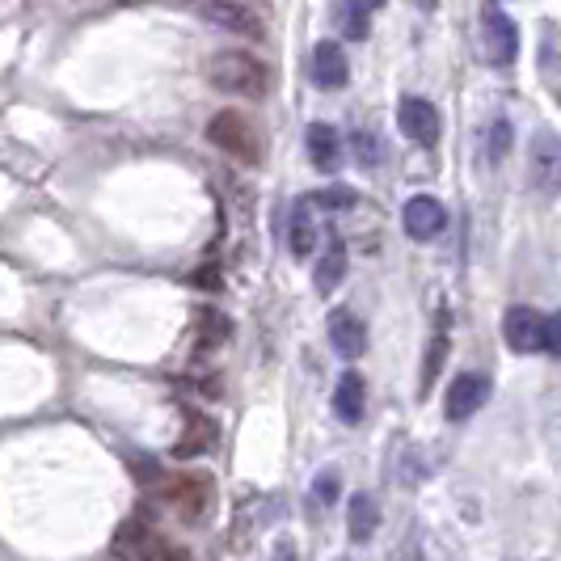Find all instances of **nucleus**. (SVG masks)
<instances>
[{"instance_id": "nucleus-1", "label": "nucleus", "mask_w": 561, "mask_h": 561, "mask_svg": "<svg viewBox=\"0 0 561 561\" xmlns=\"http://www.w3.org/2000/svg\"><path fill=\"white\" fill-rule=\"evenodd\" d=\"M207 81L232 98H262L271 89V68L250 51H220L207 64Z\"/></svg>"}, {"instance_id": "nucleus-2", "label": "nucleus", "mask_w": 561, "mask_h": 561, "mask_svg": "<svg viewBox=\"0 0 561 561\" xmlns=\"http://www.w3.org/2000/svg\"><path fill=\"white\" fill-rule=\"evenodd\" d=\"M111 561H191V558H186V549H178L173 540H165L157 528H148L144 519H127L118 528V536H114Z\"/></svg>"}, {"instance_id": "nucleus-3", "label": "nucleus", "mask_w": 561, "mask_h": 561, "mask_svg": "<svg viewBox=\"0 0 561 561\" xmlns=\"http://www.w3.org/2000/svg\"><path fill=\"white\" fill-rule=\"evenodd\" d=\"M157 494L178 511L182 524L207 519V511H211V503H216V485H211L207 473H173V478H161Z\"/></svg>"}, {"instance_id": "nucleus-4", "label": "nucleus", "mask_w": 561, "mask_h": 561, "mask_svg": "<svg viewBox=\"0 0 561 561\" xmlns=\"http://www.w3.org/2000/svg\"><path fill=\"white\" fill-rule=\"evenodd\" d=\"M207 140L216 144L220 152H228L232 161H241V165H257V161H262V140H257V131H253V123L245 114H237V111L211 114Z\"/></svg>"}, {"instance_id": "nucleus-5", "label": "nucleus", "mask_w": 561, "mask_h": 561, "mask_svg": "<svg viewBox=\"0 0 561 561\" xmlns=\"http://www.w3.org/2000/svg\"><path fill=\"white\" fill-rule=\"evenodd\" d=\"M481 26V56L490 68H506L519 56V30H515V18L506 13L503 4H481L478 13Z\"/></svg>"}, {"instance_id": "nucleus-6", "label": "nucleus", "mask_w": 561, "mask_h": 561, "mask_svg": "<svg viewBox=\"0 0 561 561\" xmlns=\"http://www.w3.org/2000/svg\"><path fill=\"white\" fill-rule=\"evenodd\" d=\"M528 178H533V186L540 195H561V140L549 127H540L533 144H528Z\"/></svg>"}, {"instance_id": "nucleus-7", "label": "nucleus", "mask_w": 561, "mask_h": 561, "mask_svg": "<svg viewBox=\"0 0 561 561\" xmlns=\"http://www.w3.org/2000/svg\"><path fill=\"white\" fill-rule=\"evenodd\" d=\"M397 127L414 144H422V148H435L439 136H444V118H439V111L426 98H401L397 102Z\"/></svg>"}, {"instance_id": "nucleus-8", "label": "nucleus", "mask_w": 561, "mask_h": 561, "mask_svg": "<svg viewBox=\"0 0 561 561\" xmlns=\"http://www.w3.org/2000/svg\"><path fill=\"white\" fill-rule=\"evenodd\" d=\"M545 330H549V317H540V312L528 309V305H515V309H506V317H503L506 346L519 351V355L545 351Z\"/></svg>"}, {"instance_id": "nucleus-9", "label": "nucleus", "mask_w": 561, "mask_h": 561, "mask_svg": "<svg viewBox=\"0 0 561 561\" xmlns=\"http://www.w3.org/2000/svg\"><path fill=\"white\" fill-rule=\"evenodd\" d=\"M485 397H490V380H485L481 371H460V376L451 380L448 397H444V414H448L451 422L473 419L481 405H485Z\"/></svg>"}, {"instance_id": "nucleus-10", "label": "nucleus", "mask_w": 561, "mask_h": 561, "mask_svg": "<svg viewBox=\"0 0 561 561\" xmlns=\"http://www.w3.org/2000/svg\"><path fill=\"white\" fill-rule=\"evenodd\" d=\"M401 220H405V232H410L414 241H435V237L448 228V211H444V203L435 195H414L405 203Z\"/></svg>"}, {"instance_id": "nucleus-11", "label": "nucleus", "mask_w": 561, "mask_h": 561, "mask_svg": "<svg viewBox=\"0 0 561 561\" xmlns=\"http://www.w3.org/2000/svg\"><path fill=\"white\" fill-rule=\"evenodd\" d=\"M312 81L317 89H342L351 81V64H346V51L337 47L334 38H321L312 47Z\"/></svg>"}, {"instance_id": "nucleus-12", "label": "nucleus", "mask_w": 561, "mask_h": 561, "mask_svg": "<svg viewBox=\"0 0 561 561\" xmlns=\"http://www.w3.org/2000/svg\"><path fill=\"white\" fill-rule=\"evenodd\" d=\"M211 448H216V422L207 419L203 410H191V405H186V431H182V439L173 444V456H178V460H198V456H207Z\"/></svg>"}, {"instance_id": "nucleus-13", "label": "nucleus", "mask_w": 561, "mask_h": 561, "mask_svg": "<svg viewBox=\"0 0 561 561\" xmlns=\"http://www.w3.org/2000/svg\"><path fill=\"white\" fill-rule=\"evenodd\" d=\"M330 346H334L342 359H359V355L367 351L364 321H359L355 312L337 309L334 317H330Z\"/></svg>"}, {"instance_id": "nucleus-14", "label": "nucleus", "mask_w": 561, "mask_h": 561, "mask_svg": "<svg viewBox=\"0 0 561 561\" xmlns=\"http://www.w3.org/2000/svg\"><path fill=\"white\" fill-rule=\"evenodd\" d=\"M207 22H216V26L232 30V34H245V38H262L266 30H262V18L253 13L250 4H203L198 9Z\"/></svg>"}, {"instance_id": "nucleus-15", "label": "nucleus", "mask_w": 561, "mask_h": 561, "mask_svg": "<svg viewBox=\"0 0 561 561\" xmlns=\"http://www.w3.org/2000/svg\"><path fill=\"white\" fill-rule=\"evenodd\" d=\"M312 195L296 198L291 203V216H287V250L296 257H309L312 245H317V225H312Z\"/></svg>"}, {"instance_id": "nucleus-16", "label": "nucleus", "mask_w": 561, "mask_h": 561, "mask_svg": "<svg viewBox=\"0 0 561 561\" xmlns=\"http://www.w3.org/2000/svg\"><path fill=\"white\" fill-rule=\"evenodd\" d=\"M305 148H309L312 169H321V173H334L337 161H342V140H337V131L330 123H309Z\"/></svg>"}, {"instance_id": "nucleus-17", "label": "nucleus", "mask_w": 561, "mask_h": 561, "mask_svg": "<svg viewBox=\"0 0 561 561\" xmlns=\"http://www.w3.org/2000/svg\"><path fill=\"white\" fill-rule=\"evenodd\" d=\"M364 405H367L364 376H359V371H342V380H337V389H334V414H337V422L355 426V422L364 419Z\"/></svg>"}, {"instance_id": "nucleus-18", "label": "nucleus", "mask_w": 561, "mask_h": 561, "mask_svg": "<svg viewBox=\"0 0 561 561\" xmlns=\"http://www.w3.org/2000/svg\"><path fill=\"white\" fill-rule=\"evenodd\" d=\"M342 279H346V245L334 237V241L325 245V253H321L317 271H312V287H317L321 296H334Z\"/></svg>"}, {"instance_id": "nucleus-19", "label": "nucleus", "mask_w": 561, "mask_h": 561, "mask_svg": "<svg viewBox=\"0 0 561 561\" xmlns=\"http://www.w3.org/2000/svg\"><path fill=\"white\" fill-rule=\"evenodd\" d=\"M376 528H380V503L371 494H355L346 503V533H351V540L364 545V540L376 536Z\"/></svg>"}, {"instance_id": "nucleus-20", "label": "nucleus", "mask_w": 561, "mask_h": 561, "mask_svg": "<svg viewBox=\"0 0 561 561\" xmlns=\"http://www.w3.org/2000/svg\"><path fill=\"white\" fill-rule=\"evenodd\" d=\"M228 334H232V321H228L225 312L198 309V321H195V355H211L216 346H225Z\"/></svg>"}, {"instance_id": "nucleus-21", "label": "nucleus", "mask_w": 561, "mask_h": 561, "mask_svg": "<svg viewBox=\"0 0 561 561\" xmlns=\"http://www.w3.org/2000/svg\"><path fill=\"white\" fill-rule=\"evenodd\" d=\"M334 22L351 43H359V38H367V30H371V9H367V4H355V0H346V4H337L334 9Z\"/></svg>"}, {"instance_id": "nucleus-22", "label": "nucleus", "mask_w": 561, "mask_h": 561, "mask_svg": "<svg viewBox=\"0 0 561 561\" xmlns=\"http://www.w3.org/2000/svg\"><path fill=\"white\" fill-rule=\"evenodd\" d=\"M444 359H448V334L439 330V334L431 337V346H426V364H422V393H431L435 376L444 371Z\"/></svg>"}, {"instance_id": "nucleus-23", "label": "nucleus", "mask_w": 561, "mask_h": 561, "mask_svg": "<svg viewBox=\"0 0 561 561\" xmlns=\"http://www.w3.org/2000/svg\"><path fill=\"white\" fill-rule=\"evenodd\" d=\"M506 148H511V123L506 118H494L485 127V161H503Z\"/></svg>"}, {"instance_id": "nucleus-24", "label": "nucleus", "mask_w": 561, "mask_h": 561, "mask_svg": "<svg viewBox=\"0 0 561 561\" xmlns=\"http://www.w3.org/2000/svg\"><path fill=\"white\" fill-rule=\"evenodd\" d=\"M355 191L351 186H325V191H312V203L317 207H325V211H346V207H355Z\"/></svg>"}, {"instance_id": "nucleus-25", "label": "nucleus", "mask_w": 561, "mask_h": 561, "mask_svg": "<svg viewBox=\"0 0 561 561\" xmlns=\"http://www.w3.org/2000/svg\"><path fill=\"white\" fill-rule=\"evenodd\" d=\"M337 494H342V478H337L334 469H321L317 481H312V499L321 506H330V503H337Z\"/></svg>"}, {"instance_id": "nucleus-26", "label": "nucleus", "mask_w": 561, "mask_h": 561, "mask_svg": "<svg viewBox=\"0 0 561 561\" xmlns=\"http://www.w3.org/2000/svg\"><path fill=\"white\" fill-rule=\"evenodd\" d=\"M351 144H355V161H359L364 169H371L376 161H380V144H376L371 131H355V140Z\"/></svg>"}, {"instance_id": "nucleus-27", "label": "nucleus", "mask_w": 561, "mask_h": 561, "mask_svg": "<svg viewBox=\"0 0 561 561\" xmlns=\"http://www.w3.org/2000/svg\"><path fill=\"white\" fill-rule=\"evenodd\" d=\"M545 351H549L553 359H561V312H553V317H549V330H545Z\"/></svg>"}, {"instance_id": "nucleus-28", "label": "nucleus", "mask_w": 561, "mask_h": 561, "mask_svg": "<svg viewBox=\"0 0 561 561\" xmlns=\"http://www.w3.org/2000/svg\"><path fill=\"white\" fill-rule=\"evenodd\" d=\"M275 561H296V545H291L287 536H283L279 545H275Z\"/></svg>"}, {"instance_id": "nucleus-29", "label": "nucleus", "mask_w": 561, "mask_h": 561, "mask_svg": "<svg viewBox=\"0 0 561 561\" xmlns=\"http://www.w3.org/2000/svg\"><path fill=\"white\" fill-rule=\"evenodd\" d=\"M389 561H419V545H414V540H405V558H401V549H393V558Z\"/></svg>"}]
</instances>
